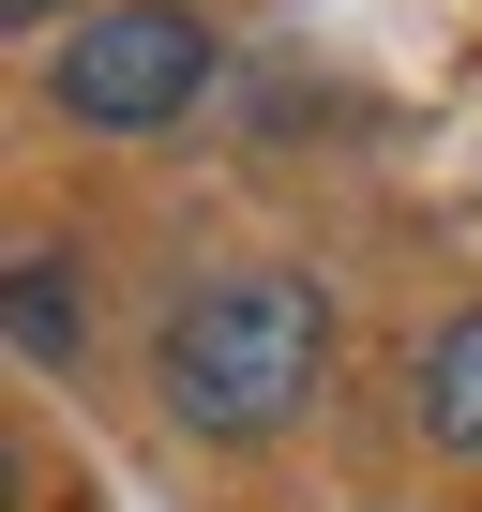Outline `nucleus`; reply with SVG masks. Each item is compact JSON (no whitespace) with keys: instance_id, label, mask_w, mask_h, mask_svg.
Listing matches in <instances>:
<instances>
[{"instance_id":"nucleus-2","label":"nucleus","mask_w":482,"mask_h":512,"mask_svg":"<svg viewBox=\"0 0 482 512\" xmlns=\"http://www.w3.org/2000/svg\"><path fill=\"white\" fill-rule=\"evenodd\" d=\"M196 91H211V16L196 0H106L91 31L46 46V106L91 121V136H166Z\"/></svg>"},{"instance_id":"nucleus-1","label":"nucleus","mask_w":482,"mask_h":512,"mask_svg":"<svg viewBox=\"0 0 482 512\" xmlns=\"http://www.w3.org/2000/svg\"><path fill=\"white\" fill-rule=\"evenodd\" d=\"M332 377V302L302 287V272H211L181 317H166V347H151V392H166V422L181 437H272V422H302V392Z\"/></svg>"},{"instance_id":"nucleus-5","label":"nucleus","mask_w":482,"mask_h":512,"mask_svg":"<svg viewBox=\"0 0 482 512\" xmlns=\"http://www.w3.org/2000/svg\"><path fill=\"white\" fill-rule=\"evenodd\" d=\"M0 16H16V31H91L106 0H0Z\"/></svg>"},{"instance_id":"nucleus-3","label":"nucleus","mask_w":482,"mask_h":512,"mask_svg":"<svg viewBox=\"0 0 482 512\" xmlns=\"http://www.w3.org/2000/svg\"><path fill=\"white\" fill-rule=\"evenodd\" d=\"M407 422H422L437 452H482V302L422 332V362H407Z\"/></svg>"},{"instance_id":"nucleus-4","label":"nucleus","mask_w":482,"mask_h":512,"mask_svg":"<svg viewBox=\"0 0 482 512\" xmlns=\"http://www.w3.org/2000/svg\"><path fill=\"white\" fill-rule=\"evenodd\" d=\"M0 302H16V362L31 377H76V347H91V302H76V256H16V272H0Z\"/></svg>"}]
</instances>
